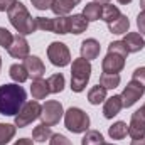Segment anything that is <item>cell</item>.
Segmentation results:
<instances>
[{
	"label": "cell",
	"instance_id": "cell-1",
	"mask_svg": "<svg viewBox=\"0 0 145 145\" xmlns=\"http://www.w3.org/2000/svg\"><path fill=\"white\" fill-rule=\"evenodd\" d=\"M25 89L17 83L0 86V115L15 116L25 103Z\"/></svg>",
	"mask_w": 145,
	"mask_h": 145
},
{
	"label": "cell",
	"instance_id": "cell-2",
	"mask_svg": "<svg viewBox=\"0 0 145 145\" xmlns=\"http://www.w3.org/2000/svg\"><path fill=\"white\" fill-rule=\"evenodd\" d=\"M8 20L12 24V27L17 31V34L20 36H27L36 32V17H32L27 10V7L22 2H17L15 5H12V8L7 12Z\"/></svg>",
	"mask_w": 145,
	"mask_h": 145
},
{
	"label": "cell",
	"instance_id": "cell-3",
	"mask_svg": "<svg viewBox=\"0 0 145 145\" xmlns=\"http://www.w3.org/2000/svg\"><path fill=\"white\" fill-rule=\"evenodd\" d=\"M89 78H91V64H89V61H86L83 57L74 59L71 66V89L74 93L84 91Z\"/></svg>",
	"mask_w": 145,
	"mask_h": 145
},
{
	"label": "cell",
	"instance_id": "cell-4",
	"mask_svg": "<svg viewBox=\"0 0 145 145\" xmlns=\"http://www.w3.org/2000/svg\"><path fill=\"white\" fill-rule=\"evenodd\" d=\"M64 127L72 133H84L89 128V116L81 108L71 106L64 113Z\"/></svg>",
	"mask_w": 145,
	"mask_h": 145
},
{
	"label": "cell",
	"instance_id": "cell-5",
	"mask_svg": "<svg viewBox=\"0 0 145 145\" xmlns=\"http://www.w3.org/2000/svg\"><path fill=\"white\" fill-rule=\"evenodd\" d=\"M40 110L42 106L39 105L37 100H31V101H25L24 106L20 108V111L15 115V120H14V125L17 128H24L27 125H31L32 121H36L37 118L40 116Z\"/></svg>",
	"mask_w": 145,
	"mask_h": 145
},
{
	"label": "cell",
	"instance_id": "cell-6",
	"mask_svg": "<svg viewBox=\"0 0 145 145\" xmlns=\"http://www.w3.org/2000/svg\"><path fill=\"white\" fill-rule=\"evenodd\" d=\"M64 115V110H63V105L56 100H49L42 105V110H40V121L47 127H54L59 123V120L63 118Z\"/></svg>",
	"mask_w": 145,
	"mask_h": 145
},
{
	"label": "cell",
	"instance_id": "cell-7",
	"mask_svg": "<svg viewBox=\"0 0 145 145\" xmlns=\"http://www.w3.org/2000/svg\"><path fill=\"white\" fill-rule=\"evenodd\" d=\"M47 57L54 66L64 68L71 63V52L66 44L63 42H51L47 47Z\"/></svg>",
	"mask_w": 145,
	"mask_h": 145
},
{
	"label": "cell",
	"instance_id": "cell-8",
	"mask_svg": "<svg viewBox=\"0 0 145 145\" xmlns=\"http://www.w3.org/2000/svg\"><path fill=\"white\" fill-rule=\"evenodd\" d=\"M144 93H145V88L140 84V83H137V81H130V83L125 86L123 93L120 95V96H121L123 108H130V106H133V105L144 96Z\"/></svg>",
	"mask_w": 145,
	"mask_h": 145
},
{
	"label": "cell",
	"instance_id": "cell-9",
	"mask_svg": "<svg viewBox=\"0 0 145 145\" xmlns=\"http://www.w3.org/2000/svg\"><path fill=\"white\" fill-rule=\"evenodd\" d=\"M125 61H127V57L123 54L108 51V54L101 61V69H103V72H108V74H118L125 68Z\"/></svg>",
	"mask_w": 145,
	"mask_h": 145
},
{
	"label": "cell",
	"instance_id": "cell-10",
	"mask_svg": "<svg viewBox=\"0 0 145 145\" xmlns=\"http://www.w3.org/2000/svg\"><path fill=\"white\" fill-rule=\"evenodd\" d=\"M128 135L133 140L145 137V111L142 108L137 110L132 115V120H130V125H128Z\"/></svg>",
	"mask_w": 145,
	"mask_h": 145
},
{
	"label": "cell",
	"instance_id": "cell-11",
	"mask_svg": "<svg viewBox=\"0 0 145 145\" xmlns=\"http://www.w3.org/2000/svg\"><path fill=\"white\" fill-rule=\"evenodd\" d=\"M8 54L15 59H25L29 56V42L25 36H20V34H15L14 40H12V46L7 49Z\"/></svg>",
	"mask_w": 145,
	"mask_h": 145
},
{
	"label": "cell",
	"instance_id": "cell-12",
	"mask_svg": "<svg viewBox=\"0 0 145 145\" xmlns=\"http://www.w3.org/2000/svg\"><path fill=\"white\" fill-rule=\"evenodd\" d=\"M24 66L29 72V78H32V79H40L46 72V66H44L42 59L37 56H27L24 59Z\"/></svg>",
	"mask_w": 145,
	"mask_h": 145
},
{
	"label": "cell",
	"instance_id": "cell-13",
	"mask_svg": "<svg viewBox=\"0 0 145 145\" xmlns=\"http://www.w3.org/2000/svg\"><path fill=\"white\" fill-rule=\"evenodd\" d=\"M100 51H101V46L96 39H86L81 42V47H79V52H81V57L86 59V61H91V59H96L100 56Z\"/></svg>",
	"mask_w": 145,
	"mask_h": 145
},
{
	"label": "cell",
	"instance_id": "cell-14",
	"mask_svg": "<svg viewBox=\"0 0 145 145\" xmlns=\"http://www.w3.org/2000/svg\"><path fill=\"white\" fill-rule=\"evenodd\" d=\"M123 108V103H121V96L120 95H113L111 98L105 100V105H103V116L111 120L113 116H116L120 113V110Z\"/></svg>",
	"mask_w": 145,
	"mask_h": 145
},
{
	"label": "cell",
	"instance_id": "cell-15",
	"mask_svg": "<svg viewBox=\"0 0 145 145\" xmlns=\"http://www.w3.org/2000/svg\"><path fill=\"white\" fill-rule=\"evenodd\" d=\"M123 44H125L128 54L130 52H140L145 47L144 37L140 36L138 32H127V36L123 37Z\"/></svg>",
	"mask_w": 145,
	"mask_h": 145
},
{
	"label": "cell",
	"instance_id": "cell-16",
	"mask_svg": "<svg viewBox=\"0 0 145 145\" xmlns=\"http://www.w3.org/2000/svg\"><path fill=\"white\" fill-rule=\"evenodd\" d=\"M79 2L81 0H54L51 10L56 14V17H63V15H68Z\"/></svg>",
	"mask_w": 145,
	"mask_h": 145
},
{
	"label": "cell",
	"instance_id": "cell-17",
	"mask_svg": "<svg viewBox=\"0 0 145 145\" xmlns=\"http://www.w3.org/2000/svg\"><path fill=\"white\" fill-rule=\"evenodd\" d=\"M101 8H103V5H100L98 2H89V3H86L84 8H83V17H84L88 22L100 20V19H101Z\"/></svg>",
	"mask_w": 145,
	"mask_h": 145
},
{
	"label": "cell",
	"instance_id": "cell-18",
	"mask_svg": "<svg viewBox=\"0 0 145 145\" xmlns=\"http://www.w3.org/2000/svg\"><path fill=\"white\" fill-rule=\"evenodd\" d=\"M49 93L51 91H49L47 81H44V79H34L32 81V84H31V95H32L34 100H44Z\"/></svg>",
	"mask_w": 145,
	"mask_h": 145
},
{
	"label": "cell",
	"instance_id": "cell-19",
	"mask_svg": "<svg viewBox=\"0 0 145 145\" xmlns=\"http://www.w3.org/2000/svg\"><path fill=\"white\" fill-rule=\"evenodd\" d=\"M108 29L111 34H127L128 32V29H130V20H128V17L127 15H120L118 19H115L113 22H110L108 24Z\"/></svg>",
	"mask_w": 145,
	"mask_h": 145
},
{
	"label": "cell",
	"instance_id": "cell-20",
	"mask_svg": "<svg viewBox=\"0 0 145 145\" xmlns=\"http://www.w3.org/2000/svg\"><path fill=\"white\" fill-rule=\"evenodd\" d=\"M69 24H71V32L79 36L88 29L89 22L83 17V14H74V15H69Z\"/></svg>",
	"mask_w": 145,
	"mask_h": 145
},
{
	"label": "cell",
	"instance_id": "cell-21",
	"mask_svg": "<svg viewBox=\"0 0 145 145\" xmlns=\"http://www.w3.org/2000/svg\"><path fill=\"white\" fill-rule=\"evenodd\" d=\"M52 32L54 34H69L71 32V24H69V15H63V17H56L52 19Z\"/></svg>",
	"mask_w": 145,
	"mask_h": 145
},
{
	"label": "cell",
	"instance_id": "cell-22",
	"mask_svg": "<svg viewBox=\"0 0 145 145\" xmlns=\"http://www.w3.org/2000/svg\"><path fill=\"white\" fill-rule=\"evenodd\" d=\"M105 100H106V88H103L101 84H96L88 91V101L91 105H100Z\"/></svg>",
	"mask_w": 145,
	"mask_h": 145
},
{
	"label": "cell",
	"instance_id": "cell-23",
	"mask_svg": "<svg viewBox=\"0 0 145 145\" xmlns=\"http://www.w3.org/2000/svg\"><path fill=\"white\" fill-rule=\"evenodd\" d=\"M108 135L113 140H121L128 135V125L125 121H116L108 128Z\"/></svg>",
	"mask_w": 145,
	"mask_h": 145
},
{
	"label": "cell",
	"instance_id": "cell-24",
	"mask_svg": "<svg viewBox=\"0 0 145 145\" xmlns=\"http://www.w3.org/2000/svg\"><path fill=\"white\" fill-rule=\"evenodd\" d=\"M8 74H10V78H12L17 84L29 79V72H27V69H25L24 64H12L10 69H8Z\"/></svg>",
	"mask_w": 145,
	"mask_h": 145
},
{
	"label": "cell",
	"instance_id": "cell-25",
	"mask_svg": "<svg viewBox=\"0 0 145 145\" xmlns=\"http://www.w3.org/2000/svg\"><path fill=\"white\" fill-rule=\"evenodd\" d=\"M52 137V130H51V127H47V125H44V123H40V125H37L36 128L32 130V138L39 142V144H44L46 140H49Z\"/></svg>",
	"mask_w": 145,
	"mask_h": 145
},
{
	"label": "cell",
	"instance_id": "cell-26",
	"mask_svg": "<svg viewBox=\"0 0 145 145\" xmlns=\"http://www.w3.org/2000/svg\"><path fill=\"white\" fill-rule=\"evenodd\" d=\"M17 127L12 123H0V145L8 144L14 137H15Z\"/></svg>",
	"mask_w": 145,
	"mask_h": 145
},
{
	"label": "cell",
	"instance_id": "cell-27",
	"mask_svg": "<svg viewBox=\"0 0 145 145\" xmlns=\"http://www.w3.org/2000/svg\"><path fill=\"white\" fill-rule=\"evenodd\" d=\"M121 14H120V10H118V7L116 5H111V3H103V8H101V19L110 24V22H113L115 19H118Z\"/></svg>",
	"mask_w": 145,
	"mask_h": 145
},
{
	"label": "cell",
	"instance_id": "cell-28",
	"mask_svg": "<svg viewBox=\"0 0 145 145\" xmlns=\"http://www.w3.org/2000/svg\"><path fill=\"white\" fill-rule=\"evenodd\" d=\"M103 135L98 132V130H88L84 132V137L81 140V145H103Z\"/></svg>",
	"mask_w": 145,
	"mask_h": 145
},
{
	"label": "cell",
	"instance_id": "cell-29",
	"mask_svg": "<svg viewBox=\"0 0 145 145\" xmlns=\"http://www.w3.org/2000/svg\"><path fill=\"white\" fill-rule=\"evenodd\" d=\"M47 84H49V91L51 93H61L64 89V76L61 72H56V74L49 76Z\"/></svg>",
	"mask_w": 145,
	"mask_h": 145
},
{
	"label": "cell",
	"instance_id": "cell-30",
	"mask_svg": "<svg viewBox=\"0 0 145 145\" xmlns=\"http://www.w3.org/2000/svg\"><path fill=\"white\" fill-rule=\"evenodd\" d=\"M120 81H121L120 74H108V72H103V74L100 76V84H101L103 88H106V89H115V88L120 84Z\"/></svg>",
	"mask_w": 145,
	"mask_h": 145
},
{
	"label": "cell",
	"instance_id": "cell-31",
	"mask_svg": "<svg viewBox=\"0 0 145 145\" xmlns=\"http://www.w3.org/2000/svg\"><path fill=\"white\" fill-rule=\"evenodd\" d=\"M36 31H46V32H52V19L47 17H36Z\"/></svg>",
	"mask_w": 145,
	"mask_h": 145
},
{
	"label": "cell",
	"instance_id": "cell-32",
	"mask_svg": "<svg viewBox=\"0 0 145 145\" xmlns=\"http://www.w3.org/2000/svg\"><path fill=\"white\" fill-rule=\"evenodd\" d=\"M12 40H14V34H12L8 29L0 27V46H2L3 49H8V47L12 46Z\"/></svg>",
	"mask_w": 145,
	"mask_h": 145
},
{
	"label": "cell",
	"instance_id": "cell-33",
	"mask_svg": "<svg viewBox=\"0 0 145 145\" xmlns=\"http://www.w3.org/2000/svg\"><path fill=\"white\" fill-rule=\"evenodd\" d=\"M108 51H110V52H120V54H123L125 57L128 56V51H127V47H125L123 40H113V42L108 46Z\"/></svg>",
	"mask_w": 145,
	"mask_h": 145
},
{
	"label": "cell",
	"instance_id": "cell-34",
	"mask_svg": "<svg viewBox=\"0 0 145 145\" xmlns=\"http://www.w3.org/2000/svg\"><path fill=\"white\" fill-rule=\"evenodd\" d=\"M49 145H72L71 140L61 133H52L51 140H49Z\"/></svg>",
	"mask_w": 145,
	"mask_h": 145
},
{
	"label": "cell",
	"instance_id": "cell-35",
	"mask_svg": "<svg viewBox=\"0 0 145 145\" xmlns=\"http://www.w3.org/2000/svg\"><path fill=\"white\" fill-rule=\"evenodd\" d=\"M31 3L34 5V8H37V10H47V8L52 7L54 0H31Z\"/></svg>",
	"mask_w": 145,
	"mask_h": 145
},
{
	"label": "cell",
	"instance_id": "cell-36",
	"mask_svg": "<svg viewBox=\"0 0 145 145\" xmlns=\"http://www.w3.org/2000/svg\"><path fill=\"white\" fill-rule=\"evenodd\" d=\"M132 81L140 83L145 88V68H137V69L133 71V74H132Z\"/></svg>",
	"mask_w": 145,
	"mask_h": 145
},
{
	"label": "cell",
	"instance_id": "cell-37",
	"mask_svg": "<svg viewBox=\"0 0 145 145\" xmlns=\"http://www.w3.org/2000/svg\"><path fill=\"white\" fill-rule=\"evenodd\" d=\"M137 27L140 31V36H145V12H140L137 17Z\"/></svg>",
	"mask_w": 145,
	"mask_h": 145
},
{
	"label": "cell",
	"instance_id": "cell-38",
	"mask_svg": "<svg viewBox=\"0 0 145 145\" xmlns=\"http://www.w3.org/2000/svg\"><path fill=\"white\" fill-rule=\"evenodd\" d=\"M17 0H0V12H8L12 5H15Z\"/></svg>",
	"mask_w": 145,
	"mask_h": 145
},
{
	"label": "cell",
	"instance_id": "cell-39",
	"mask_svg": "<svg viewBox=\"0 0 145 145\" xmlns=\"http://www.w3.org/2000/svg\"><path fill=\"white\" fill-rule=\"evenodd\" d=\"M14 145H34V142L31 138H19Z\"/></svg>",
	"mask_w": 145,
	"mask_h": 145
},
{
	"label": "cell",
	"instance_id": "cell-40",
	"mask_svg": "<svg viewBox=\"0 0 145 145\" xmlns=\"http://www.w3.org/2000/svg\"><path fill=\"white\" fill-rule=\"evenodd\" d=\"M130 145H145V137L142 138H135V140H132V144Z\"/></svg>",
	"mask_w": 145,
	"mask_h": 145
},
{
	"label": "cell",
	"instance_id": "cell-41",
	"mask_svg": "<svg viewBox=\"0 0 145 145\" xmlns=\"http://www.w3.org/2000/svg\"><path fill=\"white\" fill-rule=\"evenodd\" d=\"M116 2H118V3H121V5H128L132 0H116Z\"/></svg>",
	"mask_w": 145,
	"mask_h": 145
},
{
	"label": "cell",
	"instance_id": "cell-42",
	"mask_svg": "<svg viewBox=\"0 0 145 145\" xmlns=\"http://www.w3.org/2000/svg\"><path fill=\"white\" fill-rule=\"evenodd\" d=\"M140 8L145 12V0H140Z\"/></svg>",
	"mask_w": 145,
	"mask_h": 145
},
{
	"label": "cell",
	"instance_id": "cell-43",
	"mask_svg": "<svg viewBox=\"0 0 145 145\" xmlns=\"http://www.w3.org/2000/svg\"><path fill=\"white\" fill-rule=\"evenodd\" d=\"M98 3H110V0H98Z\"/></svg>",
	"mask_w": 145,
	"mask_h": 145
},
{
	"label": "cell",
	"instance_id": "cell-44",
	"mask_svg": "<svg viewBox=\"0 0 145 145\" xmlns=\"http://www.w3.org/2000/svg\"><path fill=\"white\" fill-rule=\"evenodd\" d=\"M0 68H2V57H0Z\"/></svg>",
	"mask_w": 145,
	"mask_h": 145
},
{
	"label": "cell",
	"instance_id": "cell-45",
	"mask_svg": "<svg viewBox=\"0 0 145 145\" xmlns=\"http://www.w3.org/2000/svg\"><path fill=\"white\" fill-rule=\"evenodd\" d=\"M142 110H144V111H145V103H144V106H142Z\"/></svg>",
	"mask_w": 145,
	"mask_h": 145
},
{
	"label": "cell",
	"instance_id": "cell-46",
	"mask_svg": "<svg viewBox=\"0 0 145 145\" xmlns=\"http://www.w3.org/2000/svg\"><path fill=\"white\" fill-rule=\"evenodd\" d=\"M103 145H115V144H103Z\"/></svg>",
	"mask_w": 145,
	"mask_h": 145
}]
</instances>
